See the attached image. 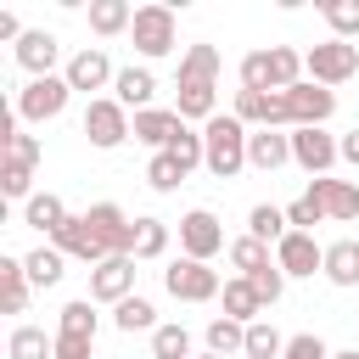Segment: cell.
<instances>
[{
  "label": "cell",
  "instance_id": "cell-21",
  "mask_svg": "<svg viewBox=\"0 0 359 359\" xmlns=\"http://www.w3.org/2000/svg\"><path fill=\"white\" fill-rule=\"evenodd\" d=\"M28 303H34V280H28L22 258L17 252H0V309L6 314H28Z\"/></svg>",
  "mask_w": 359,
  "mask_h": 359
},
{
  "label": "cell",
  "instance_id": "cell-12",
  "mask_svg": "<svg viewBox=\"0 0 359 359\" xmlns=\"http://www.w3.org/2000/svg\"><path fill=\"white\" fill-rule=\"evenodd\" d=\"M62 79L73 84V90H112V79H118V67H112V56L101 50V45H84V50H73L67 56V67H62Z\"/></svg>",
  "mask_w": 359,
  "mask_h": 359
},
{
  "label": "cell",
  "instance_id": "cell-23",
  "mask_svg": "<svg viewBox=\"0 0 359 359\" xmlns=\"http://www.w3.org/2000/svg\"><path fill=\"white\" fill-rule=\"evenodd\" d=\"M67 219H73V213H67V208H62V196H50V191H34V196L22 202V224H28V230H39L45 241H50Z\"/></svg>",
  "mask_w": 359,
  "mask_h": 359
},
{
  "label": "cell",
  "instance_id": "cell-7",
  "mask_svg": "<svg viewBox=\"0 0 359 359\" xmlns=\"http://www.w3.org/2000/svg\"><path fill=\"white\" fill-rule=\"evenodd\" d=\"M163 292L180 297V303H213V297L224 292V280H219V269H208V264H196V258L180 252V258L163 269Z\"/></svg>",
  "mask_w": 359,
  "mask_h": 359
},
{
  "label": "cell",
  "instance_id": "cell-1",
  "mask_svg": "<svg viewBox=\"0 0 359 359\" xmlns=\"http://www.w3.org/2000/svg\"><path fill=\"white\" fill-rule=\"evenodd\" d=\"M303 84V50L292 45H269V50H247L241 56V90H264V95H280Z\"/></svg>",
  "mask_w": 359,
  "mask_h": 359
},
{
  "label": "cell",
  "instance_id": "cell-30",
  "mask_svg": "<svg viewBox=\"0 0 359 359\" xmlns=\"http://www.w3.org/2000/svg\"><path fill=\"white\" fill-rule=\"evenodd\" d=\"M202 342H208V353H219V359H236V353H247V325H241V320H224V314H213V320H208V331H202Z\"/></svg>",
  "mask_w": 359,
  "mask_h": 359
},
{
  "label": "cell",
  "instance_id": "cell-18",
  "mask_svg": "<svg viewBox=\"0 0 359 359\" xmlns=\"http://www.w3.org/2000/svg\"><path fill=\"white\" fill-rule=\"evenodd\" d=\"M275 264L286 275H320L325 269V247L309 236V230H286V241L275 247Z\"/></svg>",
  "mask_w": 359,
  "mask_h": 359
},
{
  "label": "cell",
  "instance_id": "cell-43",
  "mask_svg": "<svg viewBox=\"0 0 359 359\" xmlns=\"http://www.w3.org/2000/svg\"><path fill=\"white\" fill-rule=\"evenodd\" d=\"M247 280H252V292L264 297V309L280 303V292H286V269H280V264H269V269H258V275H247Z\"/></svg>",
  "mask_w": 359,
  "mask_h": 359
},
{
  "label": "cell",
  "instance_id": "cell-44",
  "mask_svg": "<svg viewBox=\"0 0 359 359\" xmlns=\"http://www.w3.org/2000/svg\"><path fill=\"white\" fill-rule=\"evenodd\" d=\"M280 359H331V348L314 337V331H297V337H286V353Z\"/></svg>",
  "mask_w": 359,
  "mask_h": 359
},
{
  "label": "cell",
  "instance_id": "cell-39",
  "mask_svg": "<svg viewBox=\"0 0 359 359\" xmlns=\"http://www.w3.org/2000/svg\"><path fill=\"white\" fill-rule=\"evenodd\" d=\"M180 180H185V168H180L168 151H151V163H146V185H151L157 196H168V191H180Z\"/></svg>",
  "mask_w": 359,
  "mask_h": 359
},
{
  "label": "cell",
  "instance_id": "cell-2",
  "mask_svg": "<svg viewBox=\"0 0 359 359\" xmlns=\"http://www.w3.org/2000/svg\"><path fill=\"white\" fill-rule=\"evenodd\" d=\"M247 135L252 129L236 112H219V118L202 123V146H208V174L213 180H236L247 168Z\"/></svg>",
  "mask_w": 359,
  "mask_h": 359
},
{
  "label": "cell",
  "instance_id": "cell-4",
  "mask_svg": "<svg viewBox=\"0 0 359 359\" xmlns=\"http://www.w3.org/2000/svg\"><path fill=\"white\" fill-rule=\"evenodd\" d=\"M303 73H309L314 84L337 90V84H348V79L359 73V45H353V39H320V45L303 50Z\"/></svg>",
  "mask_w": 359,
  "mask_h": 359
},
{
  "label": "cell",
  "instance_id": "cell-25",
  "mask_svg": "<svg viewBox=\"0 0 359 359\" xmlns=\"http://www.w3.org/2000/svg\"><path fill=\"white\" fill-rule=\"evenodd\" d=\"M6 359H56V331H45V325H11V337H6Z\"/></svg>",
  "mask_w": 359,
  "mask_h": 359
},
{
  "label": "cell",
  "instance_id": "cell-11",
  "mask_svg": "<svg viewBox=\"0 0 359 359\" xmlns=\"http://www.w3.org/2000/svg\"><path fill=\"white\" fill-rule=\"evenodd\" d=\"M135 264L140 258H123V252H112V258H101L95 269H90V303H123V297H135Z\"/></svg>",
  "mask_w": 359,
  "mask_h": 359
},
{
  "label": "cell",
  "instance_id": "cell-36",
  "mask_svg": "<svg viewBox=\"0 0 359 359\" xmlns=\"http://www.w3.org/2000/svg\"><path fill=\"white\" fill-rule=\"evenodd\" d=\"M168 157H174L185 174H191V168H208V146H202V129H191V123H185V129L168 140Z\"/></svg>",
  "mask_w": 359,
  "mask_h": 359
},
{
  "label": "cell",
  "instance_id": "cell-10",
  "mask_svg": "<svg viewBox=\"0 0 359 359\" xmlns=\"http://www.w3.org/2000/svg\"><path fill=\"white\" fill-rule=\"evenodd\" d=\"M292 163H297L309 180H325V174L342 163L337 135H325V129H292Z\"/></svg>",
  "mask_w": 359,
  "mask_h": 359
},
{
  "label": "cell",
  "instance_id": "cell-35",
  "mask_svg": "<svg viewBox=\"0 0 359 359\" xmlns=\"http://www.w3.org/2000/svg\"><path fill=\"white\" fill-rule=\"evenodd\" d=\"M151 359H196V353H191V331H185L180 320L157 325V331H151Z\"/></svg>",
  "mask_w": 359,
  "mask_h": 359
},
{
  "label": "cell",
  "instance_id": "cell-33",
  "mask_svg": "<svg viewBox=\"0 0 359 359\" xmlns=\"http://www.w3.org/2000/svg\"><path fill=\"white\" fill-rule=\"evenodd\" d=\"M219 45H185V56H180V79H208V84H219Z\"/></svg>",
  "mask_w": 359,
  "mask_h": 359
},
{
  "label": "cell",
  "instance_id": "cell-14",
  "mask_svg": "<svg viewBox=\"0 0 359 359\" xmlns=\"http://www.w3.org/2000/svg\"><path fill=\"white\" fill-rule=\"evenodd\" d=\"M84 219H90V230L107 241V252H123V258H135V219H129L118 202H95Z\"/></svg>",
  "mask_w": 359,
  "mask_h": 359
},
{
  "label": "cell",
  "instance_id": "cell-28",
  "mask_svg": "<svg viewBox=\"0 0 359 359\" xmlns=\"http://www.w3.org/2000/svg\"><path fill=\"white\" fill-rule=\"evenodd\" d=\"M90 34H101V39H112V34H129V22H135V6L129 0H90Z\"/></svg>",
  "mask_w": 359,
  "mask_h": 359
},
{
  "label": "cell",
  "instance_id": "cell-6",
  "mask_svg": "<svg viewBox=\"0 0 359 359\" xmlns=\"http://www.w3.org/2000/svg\"><path fill=\"white\" fill-rule=\"evenodd\" d=\"M67 101H73V84L62 79V73H50V79H28L22 90H17V118L22 123H50V118H62L67 112Z\"/></svg>",
  "mask_w": 359,
  "mask_h": 359
},
{
  "label": "cell",
  "instance_id": "cell-47",
  "mask_svg": "<svg viewBox=\"0 0 359 359\" xmlns=\"http://www.w3.org/2000/svg\"><path fill=\"white\" fill-rule=\"evenodd\" d=\"M331 359H359V348H342V353H331Z\"/></svg>",
  "mask_w": 359,
  "mask_h": 359
},
{
  "label": "cell",
  "instance_id": "cell-38",
  "mask_svg": "<svg viewBox=\"0 0 359 359\" xmlns=\"http://www.w3.org/2000/svg\"><path fill=\"white\" fill-rule=\"evenodd\" d=\"M168 252V224L163 219H135V258H163Z\"/></svg>",
  "mask_w": 359,
  "mask_h": 359
},
{
  "label": "cell",
  "instance_id": "cell-34",
  "mask_svg": "<svg viewBox=\"0 0 359 359\" xmlns=\"http://www.w3.org/2000/svg\"><path fill=\"white\" fill-rule=\"evenodd\" d=\"M286 353V337L275 331V320H252L247 325V353L241 359H280Z\"/></svg>",
  "mask_w": 359,
  "mask_h": 359
},
{
  "label": "cell",
  "instance_id": "cell-31",
  "mask_svg": "<svg viewBox=\"0 0 359 359\" xmlns=\"http://www.w3.org/2000/svg\"><path fill=\"white\" fill-rule=\"evenodd\" d=\"M286 230H292V224H286V208H275V202H258V208L247 213V236H258L264 247H269V241L280 247V241H286Z\"/></svg>",
  "mask_w": 359,
  "mask_h": 359
},
{
  "label": "cell",
  "instance_id": "cell-13",
  "mask_svg": "<svg viewBox=\"0 0 359 359\" xmlns=\"http://www.w3.org/2000/svg\"><path fill=\"white\" fill-rule=\"evenodd\" d=\"M56 62H62V39H56L50 28H28V34L17 39V67H22L28 79H50Z\"/></svg>",
  "mask_w": 359,
  "mask_h": 359
},
{
  "label": "cell",
  "instance_id": "cell-16",
  "mask_svg": "<svg viewBox=\"0 0 359 359\" xmlns=\"http://www.w3.org/2000/svg\"><path fill=\"white\" fill-rule=\"evenodd\" d=\"M174 112L185 123L219 118V84H208V79H174Z\"/></svg>",
  "mask_w": 359,
  "mask_h": 359
},
{
  "label": "cell",
  "instance_id": "cell-3",
  "mask_svg": "<svg viewBox=\"0 0 359 359\" xmlns=\"http://www.w3.org/2000/svg\"><path fill=\"white\" fill-rule=\"evenodd\" d=\"M129 39H135V50H140L146 62L174 56V50H180V17H174V6H135Z\"/></svg>",
  "mask_w": 359,
  "mask_h": 359
},
{
  "label": "cell",
  "instance_id": "cell-26",
  "mask_svg": "<svg viewBox=\"0 0 359 359\" xmlns=\"http://www.w3.org/2000/svg\"><path fill=\"white\" fill-rule=\"evenodd\" d=\"M22 269H28L34 292H45V286H62V275H67V252H56L50 241H39L34 252H22Z\"/></svg>",
  "mask_w": 359,
  "mask_h": 359
},
{
  "label": "cell",
  "instance_id": "cell-48",
  "mask_svg": "<svg viewBox=\"0 0 359 359\" xmlns=\"http://www.w3.org/2000/svg\"><path fill=\"white\" fill-rule=\"evenodd\" d=\"M196 359H219V353H196Z\"/></svg>",
  "mask_w": 359,
  "mask_h": 359
},
{
  "label": "cell",
  "instance_id": "cell-27",
  "mask_svg": "<svg viewBox=\"0 0 359 359\" xmlns=\"http://www.w3.org/2000/svg\"><path fill=\"white\" fill-rule=\"evenodd\" d=\"M331 286H359V241L353 236H342V241H331L325 247V269H320Z\"/></svg>",
  "mask_w": 359,
  "mask_h": 359
},
{
  "label": "cell",
  "instance_id": "cell-9",
  "mask_svg": "<svg viewBox=\"0 0 359 359\" xmlns=\"http://www.w3.org/2000/svg\"><path fill=\"white\" fill-rule=\"evenodd\" d=\"M180 252H185V258H196V264H208V258L230 252V247H224V224H219V213H213V208H191V213L180 219Z\"/></svg>",
  "mask_w": 359,
  "mask_h": 359
},
{
  "label": "cell",
  "instance_id": "cell-22",
  "mask_svg": "<svg viewBox=\"0 0 359 359\" xmlns=\"http://www.w3.org/2000/svg\"><path fill=\"white\" fill-rule=\"evenodd\" d=\"M151 95H157V79H151V67H118V79H112V101L118 107H129V112H146L151 107Z\"/></svg>",
  "mask_w": 359,
  "mask_h": 359
},
{
  "label": "cell",
  "instance_id": "cell-40",
  "mask_svg": "<svg viewBox=\"0 0 359 359\" xmlns=\"http://www.w3.org/2000/svg\"><path fill=\"white\" fill-rule=\"evenodd\" d=\"M320 17L331 22V39H353L359 34V0H325Z\"/></svg>",
  "mask_w": 359,
  "mask_h": 359
},
{
  "label": "cell",
  "instance_id": "cell-37",
  "mask_svg": "<svg viewBox=\"0 0 359 359\" xmlns=\"http://www.w3.org/2000/svg\"><path fill=\"white\" fill-rule=\"evenodd\" d=\"M230 264H236V275H258V269H269L275 258H269V247H264L258 236H236V241H230Z\"/></svg>",
  "mask_w": 359,
  "mask_h": 359
},
{
  "label": "cell",
  "instance_id": "cell-42",
  "mask_svg": "<svg viewBox=\"0 0 359 359\" xmlns=\"http://www.w3.org/2000/svg\"><path fill=\"white\" fill-rule=\"evenodd\" d=\"M286 224H292V230H309V236H314V224H325V208H320V202H314V196L303 191L297 202H286Z\"/></svg>",
  "mask_w": 359,
  "mask_h": 359
},
{
  "label": "cell",
  "instance_id": "cell-5",
  "mask_svg": "<svg viewBox=\"0 0 359 359\" xmlns=\"http://www.w3.org/2000/svg\"><path fill=\"white\" fill-rule=\"evenodd\" d=\"M129 135H135L129 107H118L112 95H90V101H84V140H90L95 151H118Z\"/></svg>",
  "mask_w": 359,
  "mask_h": 359
},
{
  "label": "cell",
  "instance_id": "cell-15",
  "mask_svg": "<svg viewBox=\"0 0 359 359\" xmlns=\"http://www.w3.org/2000/svg\"><path fill=\"white\" fill-rule=\"evenodd\" d=\"M50 247H56V252H67V258H79V264H90V269H95L101 258H112V252H107V241L90 230V219H84V213H73V219L50 236Z\"/></svg>",
  "mask_w": 359,
  "mask_h": 359
},
{
  "label": "cell",
  "instance_id": "cell-29",
  "mask_svg": "<svg viewBox=\"0 0 359 359\" xmlns=\"http://www.w3.org/2000/svg\"><path fill=\"white\" fill-rule=\"evenodd\" d=\"M95 331H101V314H95L90 297L62 303V314H56V337H84V342H95Z\"/></svg>",
  "mask_w": 359,
  "mask_h": 359
},
{
  "label": "cell",
  "instance_id": "cell-8",
  "mask_svg": "<svg viewBox=\"0 0 359 359\" xmlns=\"http://www.w3.org/2000/svg\"><path fill=\"white\" fill-rule=\"evenodd\" d=\"M280 95H286V123L292 129H325V118L337 112V90H325L314 79H303V84H292Z\"/></svg>",
  "mask_w": 359,
  "mask_h": 359
},
{
  "label": "cell",
  "instance_id": "cell-45",
  "mask_svg": "<svg viewBox=\"0 0 359 359\" xmlns=\"http://www.w3.org/2000/svg\"><path fill=\"white\" fill-rule=\"evenodd\" d=\"M56 359H95V342H84V337H56Z\"/></svg>",
  "mask_w": 359,
  "mask_h": 359
},
{
  "label": "cell",
  "instance_id": "cell-19",
  "mask_svg": "<svg viewBox=\"0 0 359 359\" xmlns=\"http://www.w3.org/2000/svg\"><path fill=\"white\" fill-rule=\"evenodd\" d=\"M309 196L325 208V219L331 224H348V219H359V185L353 180H309Z\"/></svg>",
  "mask_w": 359,
  "mask_h": 359
},
{
  "label": "cell",
  "instance_id": "cell-32",
  "mask_svg": "<svg viewBox=\"0 0 359 359\" xmlns=\"http://www.w3.org/2000/svg\"><path fill=\"white\" fill-rule=\"evenodd\" d=\"M112 325L123 331V337H135V331H157V309H151V297H123L118 309H112Z\"/></svg>",
  "mask_w": 359,
  "mask_h": 359
},
{
  "label": "cell",
  "instance_id": "cell-20",
  "mask_svg": "<svg viewBox=\"0 0 359 359\" xmlns=\"http://www.w3.org/2000/svg\"><path fill=\"white\" fill-rule=\"evenodd\" d=\"M185 129V118L174 112V107H146V112H135V140L140 146H151V151H168V140Z\"/></svg>",
  "mask_w": 359,
  "mask_h": 359
},
{
  "label": "cell",
  "instance_id": "cell-46",
  "mask_svg": "<svg viewBox=\"0 0 359 359\" xmlns=\"http://www.w3.org/2000/svg\"><path fill=\"white\" fill-rule=\"evenodd\" d=\"M337 151H342V163H353V168H359V129L337 135Z\"/></svg>",
  "mask_w": 359,
  "mask_h": 359
},
{
  "label": "cell",
  "instance_id": "cell-17",
  "mask_svg": "<svg viewBox=\"0 0 359 359\" xmlns=\"http://www.w3.org/2000/svg\"><path fill=\"white\" fill-rule=\"evenodd\" d=\"M286 163H292V129H252L247 135V168L275 174Z\"/></svg>",
  "mask_w": 359,
  "mask_h": 359
},
{
  "label": "cell",
  "instance_id": "cell-24",
  "mask_svg": "<svg viewBox=\"0 0 359 359\" xmlns=\"http://www.w3.org/2000/svg\"><path fill=\"white\" fill-rule=\"evenodd\" d=\"M219 303H224V320H241V325L264 320V297L252 292V280H247V275H230V280H224V292H219Z\"/></svg>",
  "mask_w": 359,
  "mask_h": 359
},
{
  "label": "cell",
  "instance_id": "cell-41",
  "mask_svg": "<svg viewBox=\"0 0 359 359\" xmlns=\"http://www.w3.org/2000/svg\"><path fill=\"white\" fill-rule=\"evenodd\" d=\"M0 191H6L11 202H28V196H34V168L6 157V168H0Z\"/></svg>",
  "mask_w": 359,
  "mask_h": 359
}]
</instances>
